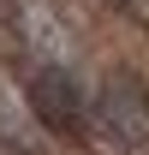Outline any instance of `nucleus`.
Here are the masks:
<instances>
[{
    "label": "nucleus",
    "mask_w": 149,
    "mask_h": 155,
    "mask_svg": "<svg viewBox=\"0 0 149 155\" xmlns=\"http://www.w3.org/2000/svg\"><path fill=\"white\" fill-rule=\"evenodd\" d=\"M0 149L6 155H54L42 101L30 96V84H24L6 60H0Z\"/></svg>",
    "instance_id": "nucleus-1"
},
{
    "label": "nucleus",
    "mask_w": 149,
    "mask_h": 155,
    "mask_svg": "<svg viewBox=\"0 0 149 155\" xmlns=\"http://www.w3.org/2000/svg\"><path fill=\"white\" fill-rule=\"evenodd\" d=\"M119 6H131V12H137V18L149 24V0H119Z\"/></svg>",
    "instance_id": "nucleus-2"
}]
</instances>
